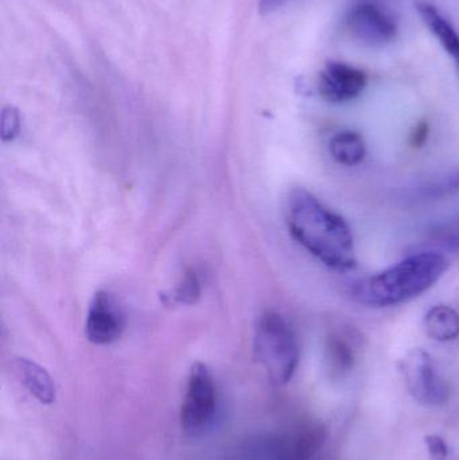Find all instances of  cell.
<instances>
[{"label": "cell", "instance_id": "1", "mask_svg": "<svg viewBox=\"0 0 459 460\" xmlns=\"http://www.w3.org/2000/svg\"><path fill=\"white\" fill-rule=\"evenodd\" d=\"M287 226L294 240L326 267L344 272L357 264L355 240L347 221L306 189H296L288 196Z\"/></svg>", "mask_w": 459, "mask_h": 460}, {"label": "cell", "instance_id": "2", "mask_svg": "<svg viewBox=\"0 0 459 460\" xmlns=\"http://www.w3.org/2000/svg\"><path fill=\"white\" fill-rule=\"evenodd\" d=\"M442 254L425 252L414 254L384 272L356 281L350 288L353 299L368 307L401 305L434 286L446 272Z\"/></svg>", "mask_w": 459, "mask_h": 460}, {"label": "cell", "instance_id": "3", "mask_svg": "<svg viewBox=\"0 0 459 460\" xmlns=\"http://www.w3.org/2000/svg\"><path fill=\"white\" fill-rule=\"evenodd\" d=\"M253 353L277 385H286L299 364V346L293 329L279 314H263L256 324Z\"/></svg>", "mask_w": 459, "mask_h": 460}, {"label": "cell", "instance_id": "4", "mask_svg": "<svg viewBox=\"0 0 459 460\" xmlns=\"http://www.w3.org/2000/svg\"><path fill=\"white\" fill-rule=\"evenodd\" d=\"M218 394L215 377L201 362L191 367L181 405V427L189 437H201L215 423Z\"/></svg>", "mask_w": 459, "mask_h": 460}, {"label": "cell", "instance_id": "5", "mask_svg": "<svg viewBox=\"0 0 459 460\" xmlns=\"http://www.w3.org/2000/svg\"><path fill=\"white\" fill-rule=\"evenodd\" d=\"M401 372L410 394L419 404L439 407L449 400V388L437 375L430 354L412 349L401 361Z\"/></svg>", "mask_w": 459, "mask_h": 460}, {"label": "cell", "instance_id": "6", "mask_svg": "<svg viewBox=\"0 0 459 460\" xmlns=\"http://www.w3.org/2000/svg\"><path fill=\"white\" fill-rule=\"evenodd\" d=\"M348 31L361 42L382 46L398 34L395 19L375 0L356 3L347 16Z\"/></svg>", "mask_w": 459, "mask_h": 460}, {"label": "cell", "instance_id": "7", "mask_svg": "<svg viewBox=\"0 0 459 460\" xmlns=\"http://www.w3.org/2000/svg\"><path fill=\"white\" fill-rule=\"evenodd\" d=\"M124 329L126 319L115 297L108 292H97L86 316V338L93 345H110L121 337Z\"/></svg>", "mask_w": 459, "mask_h": 460}, {"label": "cell", "instance_id": "8", "mask_svg": "<svg viewBox=\"0 0 459 460\" xmlns=\"http://www.w3.org/2000/svg\"><path fill=\"white\" fill-rule=\"evenodd\" d=\"M366 84L368 77L363 70L344 62L329 61L321 70L318 91L326 102L342 104L360 96Z\"/></svg>", "mask_w": 459, "mask_h": 460}, {"label": "cell", "instance_id": "9", "mask_svg": "<svg viewBox=\"0 0 459 460\" xmlns=\"http://www.w3.org/2000/svg\"><path fill=\"white\" fill-rule=\"evenodd\" d=\"M357 338L348 327L334 329L326 338V364L333 377H345L352 372L357 361Z\"/></svg>", "mask_w": 459, "mask_h": 460}, {"label": "cell", "instance_id": "10", "mask_svg": "<svg viewBox=\"0 0 459 460\" xmlns=\"http://www.w3.org/2000/svg\"><path fill=\"white\" fill-rule=\"evenodd\" d=\"M16 369L24 388L40 404L50 405L56 402V384L45 367L30 359L19 358Z\"/></svg>", "mask_w": 459, "mask_h": 460}, {"label": "cell", "instance_id": "11", "mask_svg": "<svg viewBox=\"0 0 459 460\" xmlns=\"http://www.w3.org/2000/svg\"><path fill=\"white\" fill-rule=\"evenodd\" d=\"M415 8H417V13H419L426 26L430 29L439 43L444 46L445 50L450 56L455 57V59H458L459 34L455 26L447 21L446 16L436 5L425 2V0L415 3Z\"/></svg>", "mask_w": 459, "mask_h": 460}, {"label": "cell", "instance_id": "12", "mask_svg": "<svg viewBox=\"0 0 459 460\" xmlns=\"http://www.w3.org/2000/svg\"><path fill=\"white\" fill-rule=\"evenodd\" d=\"M459 193V170L434 175L418 183L410 190V199L415 202H430L447 199Z\"/></svg>", "mask_w": 459, "mask_h": 460}, {"label": "cell", "instance_id": "13", "mask_svg": "<svg viewBox=\"0 0 459 460\" xmlns=\"http://www.w3.org/2000/svg\"><path fill=\"white\" fill-rule=\"evenodd\" d=\"M428 337L438 342H450L459 337V314L449 305H436L425 318Z\"/></svg>", "mask_w": 459, "mask_h": 460}, {"label": "cell", "instance_id": "14", "mask_svg": "<svg viewBox=\"0 0 459 460\" xmlns=\"http://www.w3.org/2000/svg\"><path fill=\"white\" fill-rule=\"evenodd\" d=\"M331 155L344 166H357L366 155V140L358 132L342 131L331 137Z\"/></svg>", "mask_w": 459, "mask_h": 460}, {"label": "cell", "instance_id": "15", "mask_svg": "<svg viewBox=\"0 0 459 460\" xmlns=\"http://www.w3.org/2000/svg\"><path fill=\"white\" fill-rule=\"evenodd\" d=\"M428 240L446 251H459V215L437 224L428 232Z\"/></svg>", "mask_w": 459, "mask_h": 460}, {"label": "cell", "instance_id": "16", "mask_svg": "<svg viewBox=\"0 0 459 460\" xmlns=\"http://www.w3.org/2000/svg\"><path fill=\"white\" fill-rule=\"evenodd\" d=\"M201 294L199 276L194 270H188L183 276L182 281L178 284L172 295H169L170 300L177 305H194L199 300Z\"/></svg>", "mask_w": 459, "mask_h": 460}, {"label": "cell", "instance_id": "17", "mask_svg": "<svg viewBox=\"0 0 459 460\" xmlns=\"http://www.w3.org/2000/svg\"><path fill=\"white\" fill-rule=\"evenodd\" d=\"M21 115L15 107H4L0 116V135L3 142H13L21 132Z\"/></svg>", "mask_w": 459, "mask_h": 460}, {"label": "cell", "instance_id": "18", "mask_svg": "<svg viewBox=\"0 0 459 460\" xmlns=\"http://www.w3.org/2000/svg\"><path fill=\"white\" fill-rule=\"evenodd\" d=\"M426 446H428V458L430 460H446L449 456V447L444 438L438 435H428L425 438Z\"/></svg>", "mask_w": 459, "mask_h": 460}, {"label": "cell", "instance_id": "19", "mask_svg": "<svg viewBox=\"0 0 459 460\" xmlns=\"http://www.w3.org/2000/svg\"><path fill=\"white\" fill-rule=\"evenodd\" d=\"M428 134H430V127L428 121H420L417 124L411 137H410V145L414 148H420L428 142Z\"/></svg>", "mask_w": 459, "mask_h": 460}, {"label": "cell", "instance_id": "20", "mask_svg": "<svg viewBox=\"0 0 459 460\" xmlns=\"http://www.w3.org/2000/svg\"><path fill=\"white\" fill-rule=\"evenodd\" d=\"M287 2H290V0H260V3H259V11H260L263 15H266V13H274L278 8L283 7Z\"/></svg>", "mask_w": 459, "mask_h": 460}, {"label": "cell", "instance_id": "21", "mask_svg": "<svg viewBox=\"0 0 459 460\" xmlns=\"http://www.w3.org/2000/svg\"><path fill=\"white\" fill-rule=\"evenodd\" d=\"M455 61H457L458 69H459V58H458V59H455Z\"/></svg>", "mask_w": 459, "mask_h": 460}]
</instances>
